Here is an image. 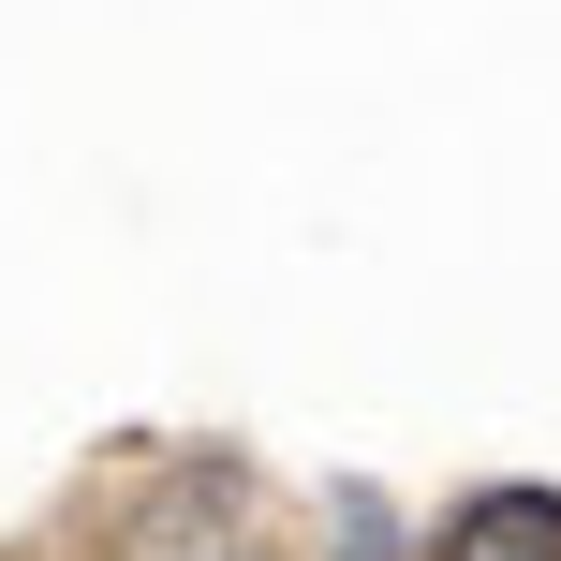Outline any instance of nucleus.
<instances>
[{"instance_id": "obj_2", "label": "nucleus", "mask_w": 561, "mask_h": 561, "mask_svg": "<svg viewBox=\"0 0 561 561\" xmlns=\"http://www.w3.org/2000/svg\"><path fill=\"white\" fill-rule=\"evenodd\" d=\"M222 533H237V488H193V503L148 517V547H134V561H222Z\"/></svg>"}, {"instance_id": "obj_3", "label": "nucleus", "mask_w": 561, "mask_h": 561, "mask_svg": "<svg viewBox=\"0 0 561 561\" xmlns=\"http://www.w3.org/2000/svg\"><path fill=\"white\" fill-rule=\"evenodd\" d=\"M399 533H385V503H369V488H340L325 503V561H385Z\"/></svg>"}, {"instance_id": "obj_1", "label": "nucleus", "mask_w": 561, "mask_h": 561, "mask_svg": "<svg viewBox=\"0 0 561 561\" xmlns=\"http://www.w3.org/2000/svg\"><path fill=\"white\" fill-rule=\"evenodd\" d=\"M428 561H561V488H473Z\"/></svg>"}]
</instances>
